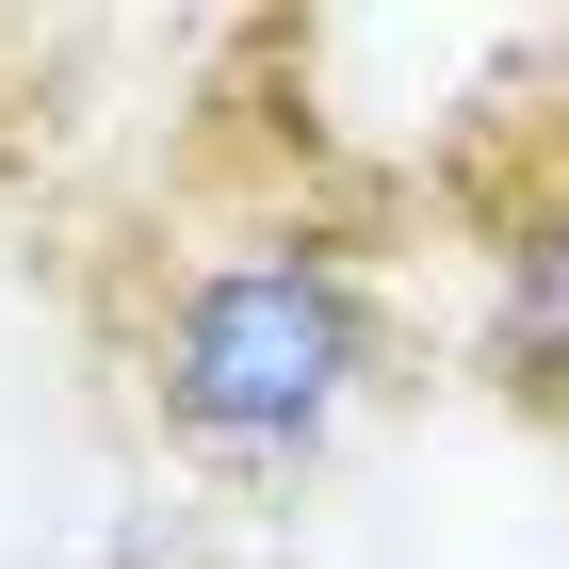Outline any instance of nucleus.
<instances>
[{
	"label": "nucleus",
	"instance_id": "obj_2",
	"mask_svg": "<svg viewBox=\"0 0 569 569\" xmlns=\"http://www.w3.org/2000/svg\"><path fill=\"white\" fill-rule=\"evenodd\" d=\"M488 375L521 407H569V163L488 212Z\"/></svg>",
	"mask_w": 569,
	"mask_h": 569
},
{
	"label": "nucleus",
	"instance_id": "obj_1",
	"mask_svg": "<svg viewBox=\"0 0 569 569\" xmlns=\"http://www.w3.org/2000/svg\"><path fill=\"white\" fill-rule=\"evenodd\" d=\"M114 358H131V407H147V439H163L179 472L309 488L358 439V407L391 391L407 309H391V277H375V244L277 212V228H212V244L147 261Z\"/></svg>",
	"mask_w": 569,
	"mask_h": 569
}]
</instances>
